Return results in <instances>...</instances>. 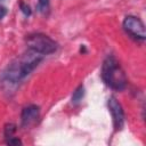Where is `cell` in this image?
Instances as JSON below:
<instances>
[{"instance_id":"6da1fadb","label":"cell","mask_w":146,"mask_h":146,"mask_svg":"<svg viewBox=\"0 0 146 146\" xmlns=\"http://www.w3.org/2000/svg\"><path fill=\"white\" fill-rule=\"evenodd\" d=\"M43 55L27 49L11 60L0 73V88L7 94L15 92L19 83L40 64Z\"/></svg>"},{"instance_id":"7a4b0ae2","label":"cell","mask_w":146,"mask_h":146,"mask_svg":"<svg viewBox=\"0 0 146 146\" xmlns=\"http://www.w3.org/2000/svg\"><path fill=\"white\" fill-rule=\"evenodd\" d=\"M102 79L113 90L121 91L127 87V76L122 70L119 60L113 56L108 55L102 64Z\"/></svg>"},{"instance_id":"3957f363","label":"cell","mask_w":146,"mask_h":146,"mask_svg":"<svg viewBox=\"0 0 146 146\" xmlns=\"http://www.w3.org/2000/svg\"><path fill=\"white\" fill-rule=\"evenodd\" d=\"M25 42L29 49L36 51L43 56L54 54L58 49V43L49 35L41 32H33L27 34L25 38Z\"/></svg>"},{"instance_id":"277c9868","label":"cell","mask_w":146,"mask_h":146,"mask_svg":"<svg viewBox=\"0 0 146 146\" xmlns=\"http://www.w3.org/2000/svg\"><path fill=\"white\" fill-rule=\"evenodd\" d=\"M122 26H123V30L135 40H138V41L145 40L146 38L145 25L140 18L132 16V15H128L124 17Z\"/></svg>"},{"instance_id":"5b68a950","label":"cell","mask_w":146,"mask_h":146,"mask_svg":"<svg viewBox=\"0 0 146 146\" xmlns=\"http://www.w3.org/2000/svg\"><path fill=\"white\" fill-rule=\"evenodd\" d=\"M107 106L108 110L112 114V119H113V125L115 128V130H121L124 125V112L123 108L120 104V102L115 98V97H110L108 102H107Z\"/></svg>"},{"instance_id":"8992f818","label":"cell","mask_w":146,"mask_h":146,"mask_svg":"<svg viewBox=\"0 0 146 146\" xmlns=\"http://www.w3.org/2000/svg\"><path fill=\"white\" fill-rule=\"evenodd\" d=\"M40 117V107L35 104H30L23 107L21 112V125L24 129H27L36 123Z\"/></svg>"},{"instance_id":"52a82bcc","label":"cell","mask_w":146,"mask_h":146,"mask_svg":"<svg viewBox=\"0 0 146 146\" xmlns=\"http://www.w3.org/2000/svg\"><path fill=\"white\" fill-rule=\"evenodd\" d=\"M84 96V87L82 84H80L74 91H73V95H72V103L73 104H78L82 100Z\"/></svg>"},{"instance_id":"ba28073f","label":"cell","mask_w":146,"mask_h":146,"mask_svg":"<svg viewBox=\"0 0 146 146\" xmlns=\"http://www.w3.org/2000/svg\"><path fill=\"white\" fill-rule=\"evenodd\" d=\"M16 130H17L16 124H14V123H7V124L5 125V128H3V135H5V138L8 139V138L13 137L14 133L16 132Z\"/></svg>"},{"instance_id":"9c48e42d","label":"cell","mask_w":146,"mask_h":146,"mask_svg":"<svg viewBox=\"0 0 146 146\" xmlns=\"http://www.w3.org/2000/svg\"><path fill=\"white\" fill-rule=\"evenodd\" d=\"M49 7H50V1H49V0H38L36 9H38L40 13H42V14L48 13Z\"/></svg>"},{"instance_id":"30bf717a","label":"cell","mask_w":146,"mask_h":146,"mask_svg":"<svg viewBox=\"0 0 146 146\" xmlns=\"http://www.w3.org/2000/svg\"><path fill=\"white\" fill-rule=\"evenodd\" d=\"M19 8H21L22 13H23L25 16H30V15L32 14V10H31L30 6H29V5H26L24 1H21V2H19Z\"/></svg>"},{"instance_id":"8fae6325","label":"cell","mask_w":146,"mask_h":146,"mask_svg":"<svg viewBox=\"0 0 146 146\" xmlns=\"http://www.w3.org/2000/svg\"><path fill=\"white\" fill-rule=\"evenodd\" d=\"M7 144L8 145H21L22 144V140L19 138H16V137H10L7 139Z\"/></svg>"},{"instance_id":"7c38bea8","label":"cell","mask_w":146,"mask_h":146,"mask_svg":"<svg viewBox=\"0 0 146 146\" xmlns=\"http://www.w3.org/2000/svg\"><path fill=\"white\" fill-rule=\"evenodd\" d=\"M7 14V8L3 6H0V19H2Z\"/></svg>"},{"instance_id":"4fadbf2b","label":"cell","mask_w":146,"mask_h":146,"mask_svg":"<svg viewBox=\"0 0 146 146\" xmlns=\"http://www.w3.org/2000/svg\"><path fill=\"white\" fill-rule=\"evenodd\" d=\"M0 1H2V0H0Z\"/></svg>"}]
</instances>
